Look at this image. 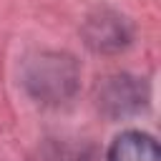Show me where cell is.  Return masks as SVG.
<instances>
[{"instance_id":"6da1fadb","label":"cell","mask_w":161,"mask_h":161,"mask_svg":"<svg viewBox=\"0 0 161 161\" xmlns=\"http://www.w3.org/2000/svg\"><path fill=\"white\" fill-rule=\"evenodd\" d=\"M23 83L33 98L43 103H60L75 93L78 65L65 53H40L25 65Z\"/></svg>"},{"instance_id":"7a4b0ae2","label":"cell","mask_w":161,"mask_h":161,"mask_svg":"<svg viewBox=\"0 0 161 161\" xmlns=\"http://www.w3.org/2000/svg\"><path fill=\"white\" fill-rule=\"evenodd\" d=\"M146 101H148V91L138 78L116 75V78H108V83L103 86L98 103L111 116H131V113H138Z\"/></svg>"},{"instance_id":"277c9868","label":"cell","mask_w":161,"mask_h":161,"mask_svg":"<svg viewBox=\"0 0 161 161\" xmlns=\"http://www.w3.org/2000/svg\"><path fill=\"white\" fill-rule=\"evenodd\" d=\"M108 161H161L158 143L146 131H123L108 148Z\"/></svg>"},{"instance_id":"3957f363","label":"cell","mask_w":161,"mask_h":161,"mask_svg":"<svg viewBox=\"0 0 161 161\" xmlns=\"http://www.w3.org/2000/svg\"><path fill=\"white\" fill-rule=\"evenodd\" d=\"M86 38H88V45L93 50H103V53H111V50H118L128 43L131 33H128V25L123 18H118L116 13H106L101 10L98 18H91L88 25H86Z\"/></svg>"}]
</instances>
